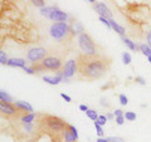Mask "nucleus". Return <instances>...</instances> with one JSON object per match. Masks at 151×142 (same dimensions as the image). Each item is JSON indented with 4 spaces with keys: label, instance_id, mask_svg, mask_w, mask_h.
<instances>
[{
    "label": "nucleus",
    "instance_id": "9b49d317",
    "mask_svg": "<svg viewBox=\"0 0 151 142\" xmlns=\"http://www.w3.org/2000/svg\"><path fill=\"white\" fill-rule=\"evenodd\" d=\"M49 19L53 23H60V22H67L68 20V14H65L64 11L59 10V9H54L52 14L49 15Z\"/></svg>",
    "mask_w": 151,
    "mask_h": 142
},
{
    "label": "nucleus",
    "instance_id": "423d86ee",
    "mask_svg": "<svg viewBox=\"0 0 151 142\" xmlns=\"http://www.w3.org/2000/svg\"><path fill=\"white\" fill-rule=\"evenodd\" d=\"M40 64L43 65L45 69L53 70V72H60L63 68V60L60 57L54 54H48L43 60H40Z\"/></svg>",
    "mask_w": 151,
    "mask_h": 142
},
{
    "label": "nucleus",
    "instance_id": "37998d69",
    "mask_svg": "<svg viewBox=\"0 0 151 142\" xmlns=\"http://www.w3.org/2000/svg\"><path fill=\"white\" fill-rule=\"evenodd\" d=\"M147 59H149V62L151 63V57H147Z\"/></svg>",
    "mask_w": 151,
    "mask_h": 142
},
{
    "label": "nucleus",
    "instance_id": "20e7f679",
    "mask_svg": "<svg viewBox=\"0 0 151 142\" xmlns=\"http://www.w3.org/2000/svg\"><path fill=\"white\" fill-rule=\"evenodd\" d=\"M78 47L84 54H97V47L94 44L92 37L88 33H82L78 35Z\"/></svg>",
    "mask_w": 151,
    "mask_h": 142
},
{
    "label": "nucleus",
    "instance_id": "1a4fd4ad",
    "mask_svg": "<svg viewBox=\"0 0 151 142\" xmlns=\"http://www.w3.org/2000/svg\"><path fill=\"white\" fill-rule=\"evenodd\" d=\"M53 140H54V142H77V138L74 137V135L72 133V131L69 130L68 126L65 127L58 136H55Z\"/></svg>",
    "mask_w": 151,
    "mask_h": 142
},
{
    "label": "nucleus",
    "instance_id": "e433bc0d",
    "mask_svg": "<svg viewBox=\"0 0 151 142\" xmlns=\"http://www.w3.org/2000/svg\"><path fill=\"white\" fill-rule=\"evenodd\" d=\"M113 115H115V117H117V116H124L125 113L122 112V110H116L115 112H113Z\"/></svg>",
    "mask_w": 151,
    "mask_h": 142
},
{
    "label": "nucleus",
    "instance_id": "2f4dec72",
    "mask_svg": "<svg viewBox=\"0 0 151 142\" xmlns=\"http://www.w3.org/2000/svg\"><path fill=\"white\" fill-rule=\"evenodd\" d=\"M124 122H125V116H117L116 117V123L119 126H122Z\"/></svg>",
    "mask_w": 151,
    "mask_h": 142
},
{
    "label": "nucleus",
    "instance_id": "9d476101",
    "mask_svg": "<svg viewBox=\"0 0 151 142\" xmlns=\"http://www.w3.org/2000/svg\"><path fill=\"white\" fill-rule=\"evenodd\" d=\"M93 10L96 11L100 16L107 18V19H112V13H111L110 9L107 8L106 4H103V3H94L93 4Z\"/></svg>",
    "mask_w": 151,
    "mask_h": 142
},
{
    "label": "nucleus",
    "instance_id": "7c9ffc66",
    "mask_svg": "<svg viewBox=\"0 0 151 142\" xmlns=\"http://www.w3.org/2000/svg\"><path fill=\"white\" fill-rule=\"evenodd\" d=\"M100 22L103 23L107 28H111V23H110V19H107V18H103V16H100Z\"/></svg>",
    "mask_w": 151,
    "mask_h": 142
},
{
    "label": "nucleus",
    "instance_id": "58836bf2",
    "mask_svg": "<svg viewBox=\"0 0 151 142\" xmlns=\"http://www.w3.org/2000/svg\"><path fill=\"white\" fill-rule=\"evenodd\" d=\"M79 110H81V111H83V112H87V111L89 110V108H88L86 105H81V106H79Z\"/></svg>",
    "mask_w": 151,
    "mask_h": 142
},
{
    "label": "nucleus",
    "instance_id": "2eb2a0df",
    "mask_svg": "<svg viewBox=\"0 0 151 142\" xmlns=\"http://www.w3.org/2000/svg\"><path fill=\"white\" fill-rule=\"evenodd\" d=\"M14 103H15V106L19 108V110L24 111V112H27V113L33 112V107H32L28 102H25V101H15Z\"/></svg>",
    "mask_w": 151,
    "mask_h": 142
},
{
    "label": "nucleus",
    "instance_id": "412c9836",
    "mask_svg": "<svg viewBox=\"0 0 151 142\" xmlns=\"http://www.w3.org/2000/svg\"><path fill=\"white\" fill-rule=\"evenodd\" d=\"M0 101H3V102H12L13 98L9 96V94L4 91V89H1V91H0Z\"/></svg>",
    "mask_w": 151,
    "mask_h": 142
},
{
    "label": "nucleus",
    "instance_id": "a211bd4d",
    "mask_svg": "<svg viewBox=\"0 0 151 142\" xmlns=\"http://www.w3.org/2000/svg\"><path fill=\"white\" fill-rule=\"evenodd\" d=\"M34 120H35V113L29 112V113H25V115L20 118V122L22 123H33Z\"/></svg>",
    "mask_w": 151,
    "mask_h": 142
},
{
    "label": "nucleus",
    "instance_id": "f704fd0d",
    "mask_svg": "<svg viewBox=\"0 0 151 142\" xmlns=\"http://www.w3.org/2000/svg\"><path fill=\"white\" fill-rule=\"evenodd\" d=\"M135 80H136V83L141 84V86H145V80H144V78H142V77H136V78H135Z\"/></svg>",
    "mask_w": 151,
    "mask_h": 142
},
{
    "label": "nucleus",
    "instance_id": "ea45409f",
    "mask_svg": "<svg viewBox=\"0 0 151 142\" xmlns=\"http://www.w3.org/2000/svg\"><path fill=\"white\" fill-rule=\"evenodd\" d=\"M96 142H108L107 138H103V137H100V138H97Z\"/></svg>",
    "mask_w": 151,
    "mask_h": 142
},
{
    "label": "nucleus",
    "instance_id": "f257e3e1",
    "mask_svg": "<svg viewBox=\"0 0 151 142\" xmlns=\"http://www.w3.org/2000/svg\"><path fill=\"white\" fill-rule=\"evenodd\" d=\"M77 73L86 79H100L111 68L112 60L103 54H84L77 55Z\"/></svg>",
    "mask_w": 151,
    "mask_h": 142
},
{
    "label": "nucleus",
    "instance_id": "f03ea898",
    "mask_svg": "<svg viewBox=\"0 0 151 142\" xmlns=\"http://www.w3.org/2000/svg\"><path fill=\"white\" fill-rule=\"evenodd\" d=\"M67 126L68 123L60 117H57L53 115H44V113L38 115V122H37L38 131L50 136L52 138L58 136Z\"/></svg>",
    "mask_w": 151,
    "mask_h": 142
},
{
    "label": "nucleus",
    "instance_id": "a878e982",
    "mask_svg": "<svg viewBox=\"0 0 151 142\" xmlns=\"http://www.w3.org/2000/svg\"><path fill=\"white\" fill-rule=\"evenodd\" d=\"M30 1L37 8H44V4H45V0H30Z\"/></svg>",
    "mask_w": 151,
    "mask_h": 142
},
{
    "label": "nucleus",
    "instance_id": "cd10ccee",
    "mask_svg": "<svg viewBox=\"0 0 151 142\" xmlns=\"http://www.w3.org/2000/svg\"><path fill=\"white\" fill-rule=\"evenodd\" d=\"M108 142H126L124 138H121V137H115V136H111V137H107Z\"/></svg>",
    "mask_w": 151,
    "mask_h": 142
},
{
    "label": "nucleus",
    "instance_id": "dca6fc26",
    "mask_svg": "<svg viewBox=\"0 0 151 142\" xmlns=\"http://www.w3.org/2000/svg\"><path fill=\"white\" fill-rule=\"evenodd\" d=\"M110 23H111V28L117 33V34H120L121 37L125 35V32H126V30H125L124 27H121L120 24H117V23L113 20V19H110Z\"/></svg>",
    "mask_w": 151,
    "mask_h": 142
},
{
    "label": "nucleus",
    "instance_id": "b1692460",
    "mask_svg": "<svg viewBox=\"0 0 151 142\" xmlns=\"http://www.w3.org/2000/svg\"><path fill=\"white\" fill-rule=\"evenodd\" d=\"M94 127H96V131H97V135L98 137H103V135H105V132H103V128H102V126L98 123L97 121H94Z\"/></svg>",
    "mask_w": 151,
    "mask_h": 142
},
{
    "label": "nucleus",
    "instance_id": "39448f33",
    "mask_svg": "<svg viewBox=\"0 0 151 142\" xmlns=\"http://www.w3.org/2000/svg\"><path fill=\"white\" fill-rule=\"evenodd\" d=\"M0 112H1L3 116H5L9 120H14V118H20L25 115L27 112L19 110V108L15 106V103L12 102H0Z\"/></svg>",
    "mask_w": 151,
    "mask_h": 142
},
{
    "label": "nucleus",
    "instance_id": "a19ab883",
    "mask_svg": "<svg viewBox=\"0 0 151 142\" xmlns=\"http://www.w3.org/2000/svg\"><path fill=\"white\" fill-rule=\"evenodd\" d=\"M107 118H108V120H112V118H113V116H115V115H111V113H107Z\"/></svg>",
    "mask_w": 151,
    "mask_h": 142
},
{
    "label": "nucleus",
    "instance_id": "72a5a7b5",
    "mask_svg": "<svg viewBox=\"0 0 151 142\" xmlns=\"http://www.w3.org/2000/svg\"><path fill=\"white\" fill-rule=\"evenodd\" d=\"M60 97H62L65 102H72V98H70L68 94H65V93H60Z\"/></svg>",
    "mask_w": 151,
    "mask_h": 142
},
{
    "label": "nucleus",
    "instance_id": "393cba45",
    "mask_svg": "<svg viewBox=\"0 0 151 142\" xmlns=\"http://www.w3.org/2000/svg\"><path fill=\"white\" fill-rule=\"evenodd\" d=\"M122 62H124V64H126V65L131 63V55H130V53H127V52L122 53Z\"/></svg>",
    "mask_w": 151,
    "mask_h": 142
},
{
    "label": "nucleus",
    "instance_id": "4c0bfd02",
    "mask_svg": "<svg viewBox=\"0 0 151 142\" xmlns=\"http://www.w3.org/2000/svg\"><path fill=\"white\" fill-rule=\"evenodd\" d=\"M146 40H147V44L151 47V29L149 30V33H147V37H146Z\"/></svg>",
    "mask_w": 151,
    "mask_h": 142
},
{
    "label": "nucleus",
    "instance_id": "6ab92c4d",
    "mask_svg": "<svg viewBox=\"0 0 151 142\" xmlns=\"http://www.w3.org/2000/svg\"><path fill=\"white\" fill-rule=\"evenodd\" d=\"M140 52L146 57H151V47L149 44H140Z\"/></svg>",
    "mask_w": 151,
    "mask_h": 142
},
{
    "label": "nucleus",
    "instance_id": "4be33fe9",
    "mask_svg": "<svg viewBox=\"0 0 151 142\" xmlns=\"http://www.w3.org/2000/svg\"><path fill=\"white\" fill-rule=\"evenodd\" d=\"M86 115H87L88 118H91V120H93V121H97L98 116H100V115H97V112L94 111V110H88L86 112Z\"/></svg>",
    "mask_w": 151,
    "mask_h": 142
},
{
    "label": "nucleus",
    "instance_id": "ddd939ff",
    "mask_svg": "<svg viewBox=\"0 0 151 142\" xmlns=\"http://www.w3.org/2000/svg\"><path fill=\"white\" fill-rule=\"evenodd\" d=\"M63 78H64V75L62 73V70H60V72H58V74H57L55 77H47V75H44L43 80H44L45 83L52 84V86H57V84H59L60 82H62Z\"/></svg>",
    "mask_w": 151,
    "mask_h": 142
},
{
    "label": "nucleus",
    "instance_id": "c9c22d12",
    "mask_svg": "<svg viewBox=\"0 0 151 142\" xmlns=\"http://www.w3.org/2000/svg\"><path fill=\"white\" fill-rule=\"evenodd\" d=\"M23 69H24L28 74H34V73H35V72H34V69H33L32 67H24Z\"/></svg>",
    "mask_w": 151,
    "mask_h": 142
},
{
    "label": "nucleus",
    "instance_id": "6e6552de",
    "mask_svg": "<svg viewBox=\"0 0 151 142\" xmlns=\"http://www.w3.org/2000/svg\"><path fill=\"white\" fill-rule=\"evenodd\" d=\"M62 73L64 75V78H70L77 73V60L76 59H69L64 63L62 68Z\"/></svg>",
    "mask_w": 151,
    "mask_h": 142
},
{
    "label": "nucleus",
    "instance_id": "f8f14e48",
    "mask_svg": "<svg viewBox=\"0 0 151 142\" xmlns=\"http://www.w3.org/2000/svg\"><path fill=\"white\" fill-rule=\"evenodd\" d=\"M69 25H70V30H72L74 37L84 33V27L82 25V23L79 20H76V19H73V20L69 23Z\"/></svg>",
    "mask_w": 151,
    "mask_h": 142
},
{
    "label": "nucleus",
    "instance_id": "473e14b6",
    "mask_svg": "<svg viewBox=\"0 0 151 142\" xmlns=\"http://www.w3.org/2000/svg\"><path fill=\"white\" fill-rule=\"evenodd\" d=\"M68 127H69V130L72 131V133L74 135V137L78 140V131H77V128H76L74 126H72V125H68Z\"/></svg>",
    "mask_w": 151,
    "mask_h": 142
},
{
    "label": "nucleus",
    "instance_id": "0eeeda50",
    "mask_svg": "<svg viewBox=\"0 0 151 142\" xmlns=\"http://www.w3.org/2000/svg\"><path fill=\"white\" fill-rule=\"evenodd\" d=\"M47 55H48V50H47L45 48H42V47H34V48L28 50L27 59L29 60L30 63H39L40 60H43Z\"/></svg>",
    "mask_w": 151,
    "mask_h": 142
},
{
    "label": "nucleus",
    "instance_id": "f3484780",
    "mask_svg": "<svg viewBox=\"0 0 151 142\" xmlns=\"http://www.w3.org/2000/svg\"><path fill=\"white\" fill-rule=\"evenodd\" d=\"M122 42H124V44H125V45H126L129 49H131V50H135V52L140 50V45H136V44L134 43V42L129 39V38L122 37Z\"/></svg>",
    "mask_w": 151,
    "mask_h": 142
},
{
    "label": "nucleus",
    "instance_id": "c85d7f7f",
    "mask_svg": "<svg viewBox=\"0 0 151 142\" xmlns=\"http://www.w3.org/2000/svg\"><path fill=\"white\" fill-rule=\"evenodd\" d=\"M119 98H120V103H121L122 106H126L127 103H129V98H127L125 94H120Z\"/></svg>",
    "mask_w": 151,
    "mask_h": 142
},
{
    "label": "nucleus",
    "instance_id": "79ce46f5",
    "mask_svg": "<svg viewBox=\"0 0 151 142\" xmlns=\"http://www.w3.org/2000/svg\"><path fill=\"white\" fill-rule=\"evenodd\" d=\"M88 1H89V3H92V4H94V3H96V0H88Z\"/></svg>",
    "mask_w": 151,
    "mask_h": 142
},
{
    "label": "nucleus",
    "instance_id": "c756f323",
    "mask_svg": "<svg viewBox=\"0 0 151 142\" xmlns=\"http://www.w3.org/2000/svg\"><path fill=\"white\" fill-rule=\"evenodd\" d=\"M8 58H6V55H5V53H4V52L1 50L0 52V63L1 64H8Z\"/></svg>",
    "mask_w": 151,
    "mask_h": 142
},
{
    "label": "nucleus",
    "instance_id": "7ed1b4c3",
    "mask_svg": "<svg viewBox=\"0 0 151 142\" xmlns=\"http://www.w3.org/2000/svg\"><path fill=\"white\" fill-rule=\"evenodd\" d=\"M49 34L58 43H68L74 38L72 30H70V25L67 22L53 23L49 28Z\"/></svg>",
    "mask_w": 151,
    "mask_h": 142
},
{
    "label": "nucleus",
    "instance_id": "5701e85b",
    "mask_svg": "<svg viewBox=\"0 0 151 142\" xmlns=\"http://www.w3.org/2000/svg\"><path fill=\"white\" fill-rule=\"evenodd\" d=\"M125 118L127 121H135L136 120V113L135 112H132V111H127V112H125Z\"/></svg>",
    "mask_w": 151,
    "mask_h": 142
},
{
    "label": "nucleus",
    "instance_id": "aec40b11",
    "mask_svg": "<svg viewBox=\"0 0 151 142\" xmlns=\"http://www.w3.org/2000/svg\"><path fill=\"white\" fill-rule=\"evenodd\" d=\"M55 8H52V6H45V8H40V14L43 16H47V18H49V15L52 14V11L54 10Z\"/></svg>",
    "mask_w": 151,
    "mask_h": 142
},
{
    "label": "nucleus",
    "instance_id": "bb28decb",
    "mask_svg": "<svg viewBox=\"0 0 151 142\" xmlns=\"http://www.w3.org/2000/svg\"><path fill=\"white\" fill-rule=\"evenodd\" d=\"M107 121H108L107 116H103V115H100V116H98V118H97V122H98V123H100L101 126H103V125H105Z\"/></svg>",
    "mask_w": 151,
    "mask_h": 142
},
{
    "label": "nucleus",
    "instance_id": "4468645a",
    "mask_svg": "<svg viewBox=\"0 0 151 142\" xmlns=\"http://www.w3.org/2000/svg\"><path fill=\"white\" fill-rule=\"evenodd\" d=\"M25 63H27V60H25V59H23V58H12V59H9V60H8V64H6V65H9V67L24 68V67H27Z\"/></svg>",
    "mask_w": 151,
    "mask_h": 142
}]
</instances>
